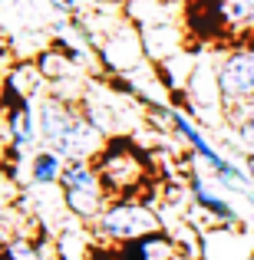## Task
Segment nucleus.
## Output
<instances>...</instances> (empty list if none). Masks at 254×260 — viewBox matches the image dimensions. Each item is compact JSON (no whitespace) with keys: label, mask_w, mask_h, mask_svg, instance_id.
<instances>
[{"label":"nucleus","mask_w":254,"mask_h":260,"mask_svg":"<svg viewBox=\"0 0 254 260\" xmlns=\"http://www.w3.org/2000/svg\"><path fill=\"white\" fill-rule=\"evenodd\" d=\"M231 119H235V132H238V139H241V145L254 152V109L248 106V109H241V112H235Z\"/></svg>","instance_id":"nucleus-9"},{"label":"nucleus","mask_w":254,"mask_h":260,"mask_svg":"<svg viewBox=\"0 0 254 260\" xmlns=\"http://www.w3.org/2000/svg\"><path fill=\"white\" fill-rule=\"evenodd\" d=\"M37 128L43 148H53L63 161H93L106 145L89 112H79L66 95H46L37 102Z\"/></svg>","instance_id":"nucleus-1"},{"label":"nucleus","mask_w":254,"mask_h":260,"mask_svg":"<svg viewBox=\"0 0 254 260\" xmlns=\"http://www.w3.org/2000/svg\"><path fill=\"white\" fill-rule=\"evenodd\" d=\"M215 89L221 106L231 115L241 112L254 99V43H241L228 50L215 66Z\"/></svg>","instance_id":"nucleus-5"},{"label":"nucleus","mask_w":254,"mask_h":260,"mask_svg":"<svg viewBox=\"0 0 254 260\" xmlns=\"http://www.w3.org/2000/svg\"><path fill=\"white\" fill-rule=\"evenodd\" d=\"M93 165L99 172L102 184H106L109 198H135L149 175L146 155L129 139H109L99 148V155L93 158Z\"/></svg>","instance_id":"nucleus-2"},{"label":"nucleus","mask_w":254,"mask_h":260,"mask_svg":"<svg viewBox=\"0 0 254 260\" xmlns=\"http://www.w3.org/2000/svg\"><path fill=\"white\" fill-rule=\"evenodd\" d=\"M188 191H191V198H195L198 208H205L215 221H221V224H238V221H241V214L231 208V201H228V198H221V194H215L211 184L205 181L202 175H191L188 178Z\"/></svg>","instance_id":"nucleus-6"},{"label":"nucleus","mask_w":254,"mask_h":260,"mask_svg":"<svg viewBox=\"0 0 254 260\" xmlns=\"http://www.w3.org/2000/svg\"><path fill=\"white\" fill-rule=\"evenodd\" d=\"M63 168H66V161L60 158L53 148H40L30 158V181L33 184H60Z\"/></svg>","instance_id":"nucleus-8"},{"label":"nucleus","mask_w":254,"mask_h":260,"mask_svg":"<svg viewBox=\"0 0 254 260\" xmlns=\"http://www.w3.org/2000/svg\"><path fill=\"white\" fill-rule=\"evenodd\" d=\"M60 188H63V204L73 217L93 224L109 204V191L102 184L99 172L93 161H66L63 175H60Z\"/></svg>","instance_id":"nucleus-4"},{"label":"nucleus","mask_w":254,"mask_h":260,"mask_svg":"<svg viewBox=\"0 0 254 260\" xmlns=\"http://www.w3.org/2000/svg\"><path fill=\"white\" fill-rule=\"evenodd\" d=\"M248 106H251V109H254V99H251V102H248ZM248 106H244V109H248Z\"/></svg>","instance_id":"nucleus-10"},{"label":"nucleus","mask_w":254,"mask_h":260,"mask_svg":"<svg viewBox=\"0 0 254 260\" xmlns=\"http://www.w3.org/2000/svg\"><path fill=\"white\" fill-rule=\"evenodd\" d=\"M122 260H178V247L162 231L122 244Z\"/></svg>","instance_id":"nucleus-7"},{"label":"nucleus","mask_w":254,"mask_h":260,"mask_svg":"<svg viewBox=\"0 0 254 260\" xmlns=\"http://www.w3.org/2000/svg\"><path fill=\"white\" fill-rule=\"evenodd\" d=\"M93 228L109 244H129V241H139L146 234L162 231V217L142 198H109V204L93 221Z\"/></svg>","instance_id":"nucleus-3"}]
</instances>
